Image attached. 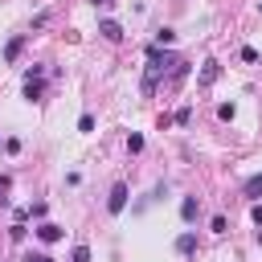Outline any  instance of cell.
I'll use <instances>...</instances> for the list:
<instances>
[{
  "instance_id": "obj_21",
  "label": "cell",
  "mask_w": 262,
  "mask_h": 262,
  "mask_svg": "<svg viewBox=\"0 0 262 262\" xmlns=\"http://www.w3.org/2000/svg\"><path fill=\"white\" fill-rule=\"evenodd\" d=\"M25 262H53L49 254H25Z\"/></svg>"
},
{
  "instance_id": "obj_9",
  "label": "cell",
  "mask_w": 262,
  "mask_h": 262,
  "mask_svg": "<svg viewBox=\"0 0 262 262\" xmlns=\"http://www.w3.org/2000/svg\"><path fill=\"white\" fill-rule=\"evenodd\" d=\"M41 94H45V86H41V78H25V98H29V102H37Z\"/></svg>"
},
{
  "instance_id": "obj_8",
  "label": "cell",
  "mask_w": 262,
  "mask_h": 262,
  "mask_svg": "<svg viewBox=\"0 0 262 262\" xmlns=\"http://www.w3.org/2000/svg\"><path fill=\"white\" fill-rule=\"evenodd\" d=\"M192 250H196V233H192V229H184V233L176 237V254H192Z\"/></svg>"
},
{
  "instance_id": "obj_4",
  "label": "cell",
  "mask_w": 262,
  "mask_h": 262,
  "mask_svg": "<svg viewBox=\"0 0 262 262\" xmlns=\"http://www.w3.org/2000/svg\"><path fill=\"white\" fill-rule=\"evenodd\" d=\"M98 33H102L106 41H123V25H119V20H98Z\"/></svg>"
},
{
  "instance_id": "obj_23",
  "label": "cell",
  "mask_w": 262,
  "mask_h": 262,
  "mask_svg": "<svg viewBox=\"0 0 262 262\" xmlns=\"http://www.w3.org/2000/svg\"><path fill=\"white\" fill-rule=\"evenodd\" d=\"M90 4H94V8H111L115 0H90Z\"/></svg>"
},
{
  "instance_id": "obj_7",
  "label": "cell",
  "mask_w": 262,
  "mask_h": 262,
  "mask_svg": "<svg viewBox=\"0 0 262 262\" xmlns=\"http://www.w3.org/2000/svg\"><path fill=\"white\" fill-rule=\"evenodd\" d=\"M196 213H201V201H196V196H184V201H180V217H184V221H196Z\"/></svg>"
},
{
  "instance_id": "obj_2",
  "label": "cell",
  "mask_w": 262,
  "mask_h": 262,
  "mask_svg": "<svg viewBox=\"0 0 262 262\" xmlns=\"http://www.w3.org/2000/svg\"><path fill=\"white\" fill-rule=\"evenodd\" d=\"M127 196H131V192H127V184H123V180H119V184H111V196H106V213H111V217H119V213L127 209Z\"/></svg>"
},
{
  "instance_id": "obj_3",
  "label": "cell",
  "mask_w": 262,
  "mask_h": 262,
  "mask_svg": "<svg viewBox=\"0 0 262 262\" xmlns=\"http://www.w3.org/2000/svg\"><path fill=\"white\" fill-rule=\"evenodd\" d=\"M33 233H37V237H41L45 246H53V242H61V225H53V221H41V225H37Z\"/></svg>"
},
{
  "instance_id": "obj_10",
  "label": "cell",
  "mask_w": 262,
  "mask_h": 262,
  "mask_svg": "<svg viewBox=\"0 0 262 262\" xmlns=\"http://www.w3.org/2000/svg\"><path fill=\"white\" fill-rule=\"evenodd\" d=\"M242 192H246V196H262V172H258V176H250V180L242 184Z\"/></svg>"
},
{
  "instance_id": "obj_20",
  "label": "cell",
  "mask_w": 262,
  "mask_h": 262,
  "mask_svg": "<svg viewBox=\"0 0 262 262\" xmlns=\"http://www.w3.org/2000/svg\"><path fill=\"white\" fill-rule=\"evenodd\" d=\"M8 188H12V176H8V172H0V196H4Z\"/></svg>"
},
{
  "instance_id": "obj_22",
  "label": "cell",
  "mask_w": 262,
  "mask_h": 262,
  "mask_svg": "<svg viewBox=\"0 0 262 262\" xmlns=\"http://www.w3.org/2000/svg\"><path fill=\"white\" fill-rule=\"evenodd\" d=\"M250 217H254V221L262 225V205H254V209H250Z\"/></svg>"
},
{
  "instance_id": "obj_19",
  "label": "cell",
  "mask_w": 262,
  "mask_h": 262,
  "mask_svg": "<svg viewBox=\"0 0 262 262\" xmlns=\"http://www.w3.org/2000/svg\"><path fill=\"white\" fill-rule=\"evenodd\" d=\"M217 119H225V123H229V119H233V102H221V106H217Z\"/></svg>"
},
{
  "instance_id": "obj_17",
  "label": "cell",
  "mask_w": 262,
  "mask_h": 262,
  "mask_svg": "<svg viewBox=\"0 0 262 262\" xmlns=\"http://www.w3.org/2000/svg\"><path fill=\"white\" fill-rule=\"evenodd\" d=\"M78 131L90 135V131H94V115H82V119H78Z\"/></svg>"
},
{
  "instance_id": "obj_6",
  "label": "cell",
  "mask_w": 262,
  "mask_h": 262,
  "mask_svg": "<svg viewBox=\"0 0 262 262\" xmlns=\"http://www.w3.org/2000/svg\"><path fill=\"white\" fill-rule=\"evenodd\" d=\"M217 78H221V66H217V61H205V66H201V86H213Z\"/></svg>"
},
{
  "instance_id": "obj_12",
  "label": "cell",
  "mask_w": 262,
  "mask_h": 262,
  "mask_svg": "<svg viewBox=\"0 0 262 262\" xmlns=\"http://www.w3.org/2000/svg\"><path fill=\"white\" fill-rule=\"evenodd\" d=\"M45 213H49V205H45V201H33V205H29V217H37V221H45Z\"/></svg>"
},
{
  "instance_id": "obj_13",
  "label": "cell",
  "mask_w": 262,
  "mask_h": 262,
  "mask_svg": "<svg viewBox=\"0 0 262 262\" xmlns=\"http://www.w3.org/2000/svg\"><path fill=\"white\" fill-rule=\"evenodd\" d=\"M25 233H29L25 221H12V225H8V237H12V242H25Z\"/></svg>"
},
{
  "instance_id": "obj_11",
  "label": "cell",
  "mask_w": 262,
  "mask_h": 262,
  "mask_svg": "<svg viewBox=\"0 0 262 262\" xmlns=\"http://www.w3.org/2000/svg\"><path fill=\"white\" fill-rule=\"evenodd\" d=\"M172 41H176V33H172V29H156V45H164V49H168Z\"/></svg>"
},
{
  "instance_id": "obj_18",
  "label": "cell",
  "mask_w": 262,
  "mask_h": 262,
  "mask_svg": "<svg viewBox=\"0 0 262 262\" xmlns=\"http://www.w3.org/2000/svg\"><path fill=\"white\" fill-rule=\"evenodd\" d=\"M209 229H213V233H225V229H229V221H225V217H221V213H217V217H213V221H209Z\"/></svg>"
},
{
  "instance_id": "obj_1",
  "label": "cell",
  "mask_w": 262,
  "mask_h": 262,
  "mask_svg": "<svg viewBox=\"0 0 262 262\" xmlns=\"http://www.w3.org/2000/svg\"><path fill=\"white\" fill-rule=\"evenodd\" d=\"M176 61H180V57H176L172 49H164V45H151V49H147V66H143V82H139V90H143V94H156L160 78H168Z\"/></svg>"
},
{
  "instance_id": "obj_15",
  "label": "cell",
  "mask_w": 262,
  "mask_h": 262,
  "mask_svg": "<svg viewBox=\"0 0 262 262\" xmlns=\"http://www.w3.org/2000/svg\"><path fill=\"white\" fill-rule=\"evenodd\" d=\"M127 151L139 156V151H143V135H127Z\"/></svg>"
},
{
  "instance_id": "obj_5",
  "label": "cell",
  "mask_w": 262,
  "mask_h": 262,
  "mask_svg": "<svg viewBox=\"0 0 262 262\" xmlns=\"http://www.w3.org/2000/svg\"><path fill=\"white\" fill-rule=\"evenodd\" d=\"M20 49H25V33L8 37V45H4V61H16V57H20Z\"/></svg>"
},
{
  "instance_id": "obj_16",
  "label": "cell",
  "mask_w": 262,
  "mask_h": 262,
  "mask_svg": "<svg viewBox=\"0 0 262 262\" xmlns=\"http://www.w3.org/2000/svg\"><path fill=\"white\" fill-rule=\"evenodd\" d=\"M172 123H180V127H184V123H192V111H188V106H180V111L172 115Z\"/></svg>"
},
{
  "instance_id": "obj_14",
  "label": "cell",
  "mask_w": 262,
  "mask_h": 262,
  "mask_svg": "<svg viewBox=\"0 0 262 262\" xmlns=\"http://www.w3.org/2000/svg\"><path fill=\"white\" fill-rule=\"evenodd\" d=\"M70 262H90V246H74L70 250Z\"/></svg>"
}]
</instances>
